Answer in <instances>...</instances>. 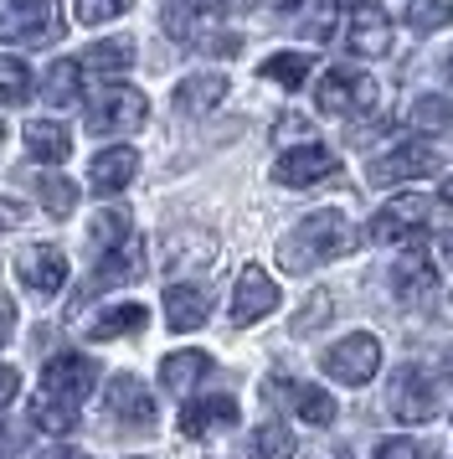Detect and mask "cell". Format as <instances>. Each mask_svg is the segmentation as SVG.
<instances>
[{
    "label": "cell",
    "mask_w": 453,
    "mask_h": 459,
    "mask_svg": "<svg viewBox=\"0 0 453 459\" xmlns=\"http://www.w3.org/2000/svg\"><path fill=\"white\" fill-rule=\"evenodd\" d=\"M0 140H5V125H0Z\"/></svg>",
    "instance_id": "obj_49"
},
{
    "label": "cell",
    "mask_w": 453,
    "mask_h": 459,
    "mask_svg": "<svg viewBox=\"0 0 453 459\" xmlns=\"http://www.w3.org/2000/svg\"><path fill=\"white\" fill-rule=\"evenodd\" d=\"M443 372H449V377H453V351H449V356H443Z\"/></svg>",
    "instance_id": "obj_48"
},
{
    "label": "cell",
    "mask_w": 453,
    "mask_h": 459,
    "mask_svg": "<svg viewBox=\"0 0 453 459\" xmlns=\"http://www.w3.org/2000/svg\"><path fill=\"white\" fill-rule=\"evenodd\" d=\"M237 423V397H196V403H185V413H181V434L185 438H206V434H217V429H232Z\"/></svg>",
    "instance_id": "obj_18"
},
{
    "label": "cell",
    "mask_w": 453,
    "mask_h": 459,
    "mask_svg": "<svg viewBox=\"0 0 453 459\" xmlns=\"http://www.w3.org/2000/svg\"><path fill=\"white\" fill-rule=\"evenodd\" d=\"M93 382H98V367H93V356H52L47 361V372H41V393L47 397H62V403H73L78 408L82 397L93 393Z\"/></svg>",
    "instance_id": "obj_10"
},
{
    "label": "cell",
    "mask_w": 453,
    "mask_h": 459,
    "mask_svg": "<svg viewBox=\"0 0 453 459\" xmlns=\"http://www.w3.org/2000/svg\"><path fill=\"white\" fill-rule=\"evenodd\" d=\"M78 78H82V67L78 63H52V73H47V104L52 108H73L82 99V88H78Z\"/></svg>",
    "instance_id": "obj_30"
},
{
    "label": "cell",
    "mask_w": 453,
    "mask_h": 459,
    "mask_svg": "<svg viewBox=\"0 0 453 459\" xmlns=\"http://www.w3.org/2000/svg\"><path fill=\"white\" fill-rule=\"evenodd\" d=\"M371 459H423V449H417V438H387V444H376Z\"/></svg>",
    "instance_id": "obj_37"
},
{
    "label": "cell",
    "mask_w": 453,
    "mask_h": 459,
    "mask_svg": "<svg viewBox=\"0 0 453 459\" xmlns=\"http://www.w3.org/2000/svg\"><path fill=\"white\" fill-rule=\"evenodd\" d=\"M144 114H150V99H144L140 88L108 83L103 99L88 108V129H93V134H129V129L144 125Z\"/></svg>",
    "instance_id": "obj_5"
},
{
    "label": "cell",
    "mask_w": 453,
    "mask_h": 459,
    "mask_svg": "<svg viewBox=\"0 0 453 459\" xmlns=\"http://www.w3.org/2000/svg\"><path fill=\"white\" fill-rule=\"evenodd\" d=\"M438 196H443V202H449V207H453V176H449V181H443V186H438Z\"/></svg>",
    "instance_id": "obj_45"
},
{
    "label": "cell",
    "mask_w": 453,
    "mask_h": 459,
    "mask_svg": "<svg viewBox=\"0 0 453 459\" xmlns=\"http://www.w3.org/2000/svg\"><path fill=\"white\" fill-rule=\"evenodd\" d=\"M16 279L31 294H57L62 279H67V258H62L52 243H37V248H26L16 258Z\"/></svg>",
    "instance_id": "obj_15"
},
{
    "label": "cell",
    "mask_w": 453,
    "mask_h": 459,
    "mask_svg": "<svg viewBox=\"0 0 453 459\" xmlns=\"http://www.w3.org/2000/svg\"><path fill=\"white\" fill-rule=\"evenodd\" d=\"M134 176H140V150L134 145H114V150H98V155H93V166H88V186L98 191V196H114V191H124Z\"/></svg>",
    "instance_id": "obj_16"
},
{
    "label": "cell",
    "mask_w": 453,
    "mask_h": 459,
    "mask_svg": "<svg viewBox=\"0 0 453 459\" xmlns=\"http://www.w3.org/2000/svg\"><path fill=\"white\" fill-rule=\"evenodd\" d=\"M206 315H211V299L196 284H170L165 290V320H170V331H196Z\"/></svg>",
    "instance_id": "obj_21"
},
{
    "label": "cell",
    "mask_w": 453,
    "mask_h": 459,
    "mask_svg": "<svg viewBox=\"0 0 453 459\" xmlns=\"http://www.w3.org/2000/svg\"><path fill=\"white\" fill-rule=\"evenodd\" d=\"M31 423H37L41 434H73L78 429V408L62 403V397H47L37 387V397H31Z\"/></svg>",
    "instance_id": "obj_28"
},
{
    "label": "cell",
    "mask_w": 453,
    "mask_h": 459,
    "mask_svg": "<svg viewBox=\"0 0 453 459\" xmlns=\"http://www.w3.org/2000/svg\"><path fill=\"white\" fill-rule=\"evenodd\" d=\"M443 78H449V83H453V52H449V57H443Z\"/></svg>",
    "instance_id": "obj_47"
},
{
    "label": "cell",
    "mask_w": 453,
    "mask_h": 459,
    "mask_svg": "<svg viewBox=\"0 0 453 459\" xmlns=\"http://www.w3.org/2000/svg\"><path fill=\"white\" fill-rule=\"evenodd\" d=\"M26 222V207H21L16 196H0V232H16Z\"/></svg>",
    "instance_id": "obj_38"
},
{
    "label": "cell",
    "mask_w": 453,
    "mask_h": 459,
    "mask_svg": "<svg viewBox=\"0 0 453 459\" xmlns=\"http://www.w3.org/2000/svg\"><path fill=\"white\" fill-rule=\"evenodd\" d=\"M278 310V284L268 279V269L258 264H243L237 273V290H232V325L243 331V325H258L263 315Z\"/></svg>",
    "instance_id": "obj_9"
},
{
    "label": "cell",
    "mask_w": 453,
    "mask_h": 459,
    "mask_svg": "<svg viewBox=\"0 0 453 459\" xmlns=\"http://www.w3.org/2000/svg\"><path fill=\"white\" fill-rule=\"evenodd\" d=\"M134 63V42L129 37H114V42H93L82 52V73H103V78H114V73H129Z\"/></svg>",
    "instance_id": "obj_26"
},
{
    "label": "cell",
    "mask_w": 453,
    "mask_h": 459,
    "mask_svg": "<svg viewBox=\"0 0 453 459\" xmlns=\"http://www.w3.org/2000/svg\"><path fill=\"white\" fill-rule=\"evenodd\" d=\"M16 335V299L11 294H0V346Z\"/></svg>",
    "instance_id": "obj_40"
},
{
    "label": "cell",
    "mask_w": 453,
    "mask_h": 459,
    "mask_svg": "<svg viewBox=\"0 0 453 459\" xmlns=\"http://www.w3.org/2000/svg\"><path fill=\"white\" fill-rule=\"evenodd\" d=\"M134 0H73V16H78L82 26H103L114 22V16H124Z\"/></svg>",
    "instance_id": "obj_35"
},
{
    "label": "cell",
    "mask_w": 453,
    "mask_h": 459,
    "mask_svg": "<svg viewBox=\"0 0 453 459\" xmlns=\"http://www.w3.org/2000/svg\"><path fill=\"white\" fill-rule=\"evenodd\" d=\"M57 31V0H0V42H47Z\"/></svg>",
    "instance_id": "obj_4"
},
{
    "label": "cell",
    "mask_w": 453,
    "mask_h": 459,
    "mask_svg": "<svg viewBox=\"0 0 453 459\" xmlns=\"http://www.w3.org/2000/svg\"><path fill=\"white\" fill-rule=\"evenodd\" d=\"M309 67H314V57L309 52H278V57H268L263 63V78L278 88H299L309 78Z\"/></svg>",
    "instance_id": "obj_32"
},
{
    "label": "cell",
    "mask_w": 453,
    "mask_h": 459,
    "mask_svg": "<svg viewBox=\"0 0 453 459\" xmlns=\"http://www.w3.org/2000/svg\"><path fill=\"white\" fill-rule=\"evenodd\" d=\"M26 155L41 166H62L73 155V129L57 125V119H31L26 125Z\"/></svg>",
    "instance_id": "obj_19"
},
{
    "label": "cell",
    "mask_w": 453,
    "mask_h": 459,
    "mask_svg": "<svg viewBox=\"0 0 453 459\" xmlns=\"http://www.w3.org/2000/svg\"><path fill=\"white\" fill-rule=\"evenodd\" d=\"M387 408L397 423H428L438 413V387L423 367H402L391 377V393H387Z\"/></svg>",
    "instance_id": "obj_7"
},
{
    "label": "cell",
    "mask_w": 453,
    "mask_h": 459,
    "mask_svg": "<svg viewBox=\"0 0 453 459\" xmlns=\"http://www.w3.org/2000/svg\"><path fill=\"white\" fill-rule=\"evenodd\" d=\"M407 26L412 31H443V26H453V0H407Z\"/></svg>",
    "instance_id": "obj_33"
},
{
    "label": "cell",
    "mask_w": 453,
    "mask_h": 459,
    "mask_svg": "<svg viewBox=\"0 0 453 459\" xmlns=\"http://www.w3.org/2000/svg\"><path fill=\"white\" fill-rule=\"evenodd\" d=\"M103 413L119 418L124 429H150L155 423V393L144 387L140 377H108V387H103Z\"/></svg>",
    "instance_id": "obj_8"
},
{
    "label": "cell",
    "mask_w": 453,
    "mask_h": 459,
    "mask_svg": "<svg viewBox=\"0 0 453 459\" xmlns=\"http://www.w3.org/2000/svg\"><path fill=\"white\" fill-rule=\"evenodd\" d=\"M37 191H41V207H47V217H73V207H78V186H73L67 176H57V170H41Z\"/></svg>",
    "instance_id": "obj_29"
},
{
    "label": "cell",
    "mask_w": 453,
    "mask_h": 459,
    "mask_svg": "<svg viewBox=\"0 0 453 459\" xmlns=\"http://www.w3.org/2000/svg\"><path fill=\"white\" fill-rule=\"evenodd\" d=\"M124 238H129V212L108 207V212H98V217H93V228H88V248L108 253V248H119Z\"/></svg>",
    "instance_id": "obj_31"
},
{
    "label": "cell",
    "mask_w": 453,
    "mask_h": 459,
    "mask_svg": "<svg viewBox=\"0 0 453 459\" xmlns=\"http://www.w3.org/2000/svg\"><path fill=\"white\" fill-rule=\"evenodd\" d=\"M31 99V73L21 57H0V104H26Z\"/></svg>",
    "instance_id": "obj_34"
},
{
    "label": "cell",
    "mask_w": 453,
    "mask_h": 459,
    "mask_svg": "<svg viewBox=\"0 0 453 459\" xmlns=\"http://www.w3.org/2000/svg\"><path fill=\"white\" fill-rule=\"evenodd\" d=\"M346 47H350V52H361V57H387V52H391V16L376 5V0L350 5Z\"/></svg>",
    "instance_id": "obj_11"
},
{
    "label": "cell",
    "mask_w": 453,
    "mask_h": 459,
    "mask_svg": "<svg viewBox=\"0 0 453 459\" xmlns=\"http://www.w3.org/2000/svg\"><path fill=\"white\" fill-rule=\"evenodd\" d=\"M37 459H88L82 449H47V455H37Z\"/></svg>",
    "instance_id": "obj_43"
},
{
    "label": "cell",
    "mask_w": 453,
    "mask_h": 459,
    "mask_svg": "<svg viewBox=\"0 0 453 459\" xmlns=\"http://www.w3.org/2000/svg\"><path fill=\"white\" fill-rule=\"evenodd\" d=\"M16 393H21V372L16 367H0V408H5Z\"/></svg>",
    "instance_id": "obj_41"
},
{
    "label": "cell",
    "mask_w": 453,
    "mask_h": 459,
    "mask_svg": "<svg viewBox=\"0 0 453 459\" xmlns=\"http://www.w3.org/2000/svg\"><path fill=\"white\" fill-rule=\"evenodd\" d=\"M217 5H222V11H252L258 0H217Z\"/></svg>",
    "instance_id": "obj_44"
},
{
    "label": "cell",
    "mask_w": 453,
    "mask_h": 459,
    "mask_svg": "<svg viewBox=\"0 0 453 459\" xmlns=\"http://www.w3.org/2000/svg\"><path fill=\"white\" fill-rule=\"evenodd\" d=\"M412 119H417V125H449V104H438V99H423Z\"/></svg>",
    "instance_id": "obj_39"
},
{
    "label": "cell",
    "mask_w": 453,
    "mask_h": 459,
    "mask_svg": "<svg viewBox=\"0 0 453 459\" xmlns=\"http://www.w3.org/2000/svg\"><path fill=\"white\" fill-rule=\"evenodd\" d=\"M299 5H309V0H278V11H299Z\"/></svg>",
    "instance_id": "obj_46"
},
{
    "label": "cell",
    "mask_w": 453,
    "mask_h": 459,
    "mask_svg": "<svg viewBox=\"0 0 453 459\" xmlns=\"http://www.w3.org/2000/svg\"><path fill=\"white\" fill-rule=\"evenodd\" d=\"M376 99H381L376 78H371L366 67H350V63L325 67V78H320V88H314L320 114H335V119H361V114L376 108Z\"/></svg>",
    "instance_id": "obj_3"
},
{
    "label": "cell",
    "mask_w": 453,
    "mask_h": 459,
    "mask_svg": "<svg viewBox=\"0 0 453 459\" xmlns=\"http://www.w3.org/2000/svg\"><path fill=\"white\" fill-rule=\"evenodd\" d=\"M226 78L222 73H191V78H181V88H175V108L181 114H211V108L226 99Z\"/></svg>",
    "instance_id": "obj_20"
},
{
    "label": "cell",
    "mask_w": 453,
    "mask_h": 459,
    "mask_svg": "<svg viewBox=\"0 0 453 459\" xmlns=\"http://www.w3.org/2000/svg\"><path fill=\"white\" fill-rule=\"evenodd\" d=\"M335 170H340L335 150L299 145V150H284V155H278L273 176H278V186H320V181H325V176H335Z\"/></svg>",
    "instance_id": "obj_13"
},
{
    "label": "cell",
    "mask_w": 453,
    "mask_h": 459,
    "mask_svg": "<svg viewBox=\"0 0 453 459\" xmlns=\"http://www.w3.org/2000/svg\"><path fill=\"white\" fill-rule=\"evenodd\" d=\"M376 367H381V341L366 331L346 335V341H335L325 351V372L335 382H346V387H366L371 377H376Z\"/></svg>",
    "instance_id": "obj_6"
},
{
    "label": "cell",
    "mask_w": 453,
    "mask_h": 459,
    "mask_svg": "<svg viewBox=\"0 0 453 459\" xmlns=\"http://www.w3.org/2000/svg\"><path fill=\"white\" fill-rule=\"evenodd\" d=\"M391 284H397V294H407V299L438 290V273H432L428 253H417V248L402 253V258H397V269H391Z\"/></svg>",
    "instance_id": "obj_24"
},
{
    "label": "cell",
    "mask_w": 453,
    "mask_h": 459,
    "mask_svg": "<svg viewBox=\"0 0 453 459\" xmlns=\"http://www.w3.org/2000/svg\"><path fill=\"white\" fill-rule=\"evenodd\" d=\"M438 253H443V258L453 264V228H443V232H438Z\"/></svg>",
    "instance_id": "obj_42"
},
{
    "label": "cell",
    "mask_w": 453,
    "mask_h": 459,
    "mask_svg": "<svg viewBox=\"0 0 453 459\" xmlns=\"http://www.w3.org/2000/svg\"><path fill=\"white\" fill-rule=\"evenodd\" d=\"M243 459H294V429H288V423H278V418L258 423V429H252V438H247Z\"/></svg>",
    "instance_id": "obj_25"
},
{
    "label": "cell",
    "mask_w": 453,
    "mask_h": 459,
    "mask_svg": "<svg viewBox=\"0 0 453 459\" xmlns=\"http://www.w3.org/2000/svg\"><path fill=\"white\" fill-rule=\"evenodd\" d=\"M268 393L288 397L294 413L304 418V423H314V429H329V423H335V397H329L325 387H304V382H299V387H284V382H278V387H268Z\"/></svg>",
    "instance_id": "obj_22"
},
{
    "label": "cell",
    "mask_w": 453,
    "mask_h": 459,
    "mask_svg": "<svg viewBox=\"0 0 453 459\" xmlns=\"http://www.w3.org/2000/svg\"><path fill=\"white\" fill-rule=\"evenodd\" d=\"M144 269H150V258H144V243H140V238H124L119 248L98 253V273H93V290L134 284V279H140Z\"/></svg>",
    "instance_id": "obj_17"
},
{
    "label": "cell",
    "mask_w": 453,
    "mask_h": 459,
    "mask_svg": "<svg viewBox=\"0 0 453 459\" xmlns=\"http://www.w3.org/2000/svg\"><path fill=\"white\" fill-rule=\"evenodd\" d=\"M329 305H335L329 294H314V299H309V305H304V315L294 320V335H304L309 325H320V320H325V315H329Z\"/></svg>",
    "instance_id": "obj_36"
},
{
    "label": "cell",
    "mask_w": 453,
    "mask_h": 459,
    "mask_svg": "<svg viewBox=\"0 0 453 459\" xmlns=\"http://www.w3.org/2000/svg\"><path fill=\"white\" fill-rule=\"evenodd\" d=\"M355 248V228L346 222V212H309L299 228L284 238V253H278V264L288 273H309L314 264H325V258H340V253Z\"/></svg>",
    "instance_id": "obj_1"
},
{
    "label": "cell",
    "mask_w": 453,
    "mask_h": 459,
    "mask_svg": "<svg viewBox=\"0 0 453 459\" xmlns=\"http://www.w3.org/2000/svg\"><path fill=\"white\" fill-rule=\"evenodd\" d=\"M165 31L175 42L196 47V52H217V57H237L243 37L222 26V5H170L165 11Z\"/></svg>",
    "instance_id": "obj_2"
},
{
    "label": "cell",
    "mask_w": 453,
    "mask_h": 459,
    "mask_svg": "<svg viewBox=\"0 0 453 459\" xmlns=\"http://www.w3.org/2000/svg\"><path fill=\"white\" fill-rule=\"evenodd\" d=\"M432 170H438V150L412 140V145L391 150V155H381V160L371 166V186H402V181H423Z\"/></svg>",
    "instance_id": "obj_12"
},
{
    "label": "cell",
    "mask_w": 453,
    "mask_h": 459,
    "mask_svg": "<svg viewBox=\"0 0 453 459\" xmlns=\"http://www.w3.org/2000/svg\"><path fill=\"white\" fill-rule=\"evenodd\" d=\"M144 325H150V310L144 305H114V310H103L93 325H88V335L93 341H114V335H140Z\"/></svg>",
    "instance_id": "obj_27"
},
{
    "label": "cell",
    "mask_w": 453,
    "mask_h": 459,
    "mask_svg": "<svg viewBox=\"0 0 453 459\" xmlns=\"http://www.w3.org/2000/svg\"><path fill=\"white\" fill-rule=\"evenodd\" d=\"M449 423H453V413H449Z\"/></svg>",
    "instance_id": "obj_50"
},
{
    "label": "cell",
    "mask_w": 453,
    "mask_h": 459,
    "mask_svg": "<svg viewBox=\"0 0 453 459\" xmlns=\"http://www.w3.org/2000/svg\"><path fill=\"white\" fill-rule=\"evenodd\" d=\"M211 372V356L206 351H170L160 361V382H165V393H191L201 377Z\"/></svg>",
    "instance_id": "obj_23"
},
{
    "label": "cell",
    "mask_w": 453,
    "mask_h": 459,
    "mask_svg": "<svg viewBox=\"0 0 453 459\" xmlns=\"http://www.w3.org/2000/svg\"><path fill=\"white\" fill-rule=\"evenodd\" d=\"M428 202L423 196H397L391 207H381L371 217V238L376 243H402V238H417V232L428 228Z\"/></svg>",
    "instance_id": "obj_14"
}]
</instances>
